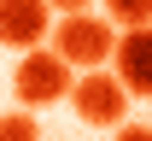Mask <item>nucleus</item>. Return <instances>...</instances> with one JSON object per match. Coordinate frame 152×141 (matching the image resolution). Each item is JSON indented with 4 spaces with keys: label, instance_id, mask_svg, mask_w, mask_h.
Here are the masks:
<instances>
[{
    "label": "nucleus",
    "instance_id": "1",
    "mask_svg": "<svg viewBox=\"0 0 152 141\" xmlns=\"http://www.w3.org/2000/svg\"><path fill=\"white\" fill-rule=\"evenodd\" d=\"M117 30L111 18H88V12H70V18H58L53 24V53L70 71H99V65H111L117 53Z\"/></svg>",
    "mask_w": 152,
    "mask_h": 141
},
{
    "label": "nucleus",
    "instance_id": "2",
    "mask_svg": "<svg viewBox=\"0 0 152 141\" xmlns=\"http://www.w3.org/2000/svg\"><path fill=\"white\" fill-rule=\"evenodd\" d=\"M129 88L117 82V71H82L70 88V106L76 118L88 123V129H123V118H129Z\"/></svg>",
    "mask_w": 152,
    "mask_h": 141
},
{
    "label": "nucleus",
    "instance_id": "3",
    "mask_svg": "<svg viewBox=\"0 0 152 141\" xmlns=\"http://www.w3.org/2000/svg\"><path fill=\"white\" fill-rule=\"evenodd\" d=\"M12 88H18V100L35 112V106H53V100H70V65L58 59L53 47H35V53H18V71H12Z\"/></svg>",
    "mask_w": 152,
    "mask_h": 141
},
{
    "label": "nucleus",
    "instance_id": "4",
    "mask_svg": "<svg viewBox=\"0 0 152 141\" xmlns=\"http://www.w3.org/2000/svg\"><path fill=\"white\" fill-rule=\"evenodd\" d=\"M47 0H0V47H18V53H35L47 47Z\"/></svg>",
    "mask_w": 152,
    "mask_h": 141
},
{
    "label": "nucleus",
    "instance_id": "5",
    "mask_svg": "<svg viewBox=\"0 0 152 141\" xmlns=\"http://www.w3.org/2000/svg\"><path fill=\"white\" fill-rule=\"evenodd\" d=\"M111 71H117V82H123L129 94L152 100V24H146V30H123V35H117Z\"/></svg>",
    "mask_w": 152,
    "mask_h": 141
},
{
    "label": "nucleus",
    "instance_id": "6",
    "mask_svg": "<svg viewBox=\"0 0 152 141\" xmlns=\"http://www.w3.org/2000/svg\"><path fill=\"white\" fill-rule=\"evenodd\" d=\"M105 18L117 30H146L152 24V0H105Z\"/></svg>",
    "mask_w": 152,
    "mask_h": 141
},
{
    "label": "nucleus",
    "instance_id": "7",
    "mask_svg": "<svg viewBox=\"0 0 152 141\" xmlns=\"http://www.w3.org/2000/svg\"><path fill=\"white\" fill-rule=\"evenodd\" d=\"M0 141H41V123L29 118V106H18V112H0Z\"/></svg>",
    "mask_w": 152,
    "mask_h": 141
},
{
    "label": "nucleus",
    "instance_id": "8",
    "mask_svg": "<svg viewBox=\"0 0 152 141\" xmlns=\"http://www.w3.org/2000/svg\"><path fill=\"white\" fill-rule=\"evenodd\" d=\"M117 141H152V123H123Z\"/></svg>",
    "mask_w": 152,
    "mask_h": 141
},
{
    "label": "nucleus",
    "instance_id": "9",
    "mask_svg": "<svg viewBox=\"0 0 152 141\" xmlns=\"http://www.w3.org/2000/svg\"><path fill=\"white\" fill-rule=\"evenodd\" d=\"M47 6H58V12L70 18V12H82V6H88V0H47Z\"/></svg>",
    "mask_w": 152,
    "mask_h": 141
}]
</instances>
